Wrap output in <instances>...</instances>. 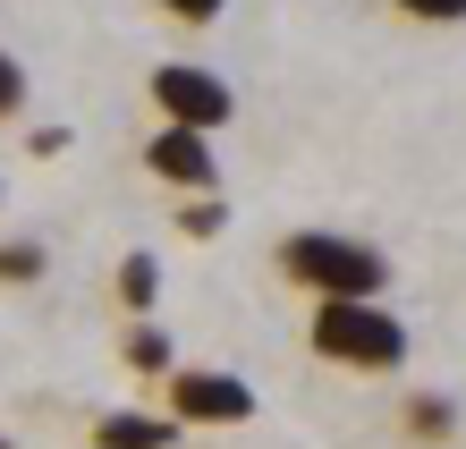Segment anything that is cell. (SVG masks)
<instances>
[{"label":"cell","instance_id":"3957f363","mask_svg":"<svg viewBox=\"0 0 466 449\" xmlns=\"http://www.w3.org/2000/svg\"><path fill=\"white\" fill-rule=\"evenodd\" d=\"M153 110H161L170 128L221 136V128L238 119V94H229V77L204 68V60H161V68H153Z\"/></svg>","mask_w":466,"mask_h":449},{"label":"cell","instance_id":"4fadbf2b","mask_svg":"<svg viewBox=\"0 0 466 449\" xmlns=\"http://www.w3.org/2000/svg\"><path fill=\"white\" fill-rule=\"evenodd\" d=\"M399 17H416V26H458L466 17V0H390Z\"/></svg>","mask_w":466,"mask_h":449},{"label":"cell","instance_id":"30bf717a","mask_svg":"<svg viewBox=\"0 0 466 449\" xmlns=\"http://www.w3.org/2000/svg\"><path fill=\"white\" fill-rule=\"evenodd\" d=\"M43 271H51V255H43L35 238H9V246H0V289H35Z\"/></svg>","mask_w":466,"mask_h":449},{"label":"cell","instance_id":"5bb4252c","mask_svg":"<svg viewBox=\"0 0 466 449\" xmlns=\"http://www.w3.org/2000/svg\"><path fill=\"white\" fill-rule=\"evenodd\" d=\"M153 9H161V17H178V26H212L229 0H153Z\"/></svg>","mask_w":466,"mask_h":449},{"label":"cell","instance_id":"52a82bcc","mask_svg":"<svg viewBox=\"0 0 466 449\" xmlns=\"http://www.w3.org/2000/svg\"><path fill=\"white\" fill-rule=\"evenodd\" d=\"M119 356L136 364V373H161V382H170V373H178V348H170V331H161L153 314H145V322H136V331H127V340H119Z\"/></svg>","mask_w":466,"mask_h":449},{"label":"cell","instance_id":"7a4b0ae2","mask_svg":"<svg viewBox=\"0 0 466 449\" xmlns=\"http://www.w3.org/2000/svg\"><path fill=\"white\" fill-rule=\"evenodd\" d=\"M280 271L297 280V289H314V297H381V289H390L381 246L339 238V230H297V238H280Z\"/></svg>","mask_w":466,"mask_h":449},{"label":"cell","instance_id":"8fae6325","mask_svg":"<svg viewBox=\"0 0 466 449\" xmlns=\"http://www.w3.org/2000/svg\"><path fill=\"white\" fill-rule=\"evenodd\" d=\"M178 230H187V238H221V230H229V204H212V195H196V204L178 212Z\"/></svg>","mask_w":466,"mask_h":449},{"label":"cell","instance_id":"9a60e30c","mask_svg":"<svg viewBox=\"0 0 466 449\" xmlns=\"http://www.w3.org/2000/svg\"><path fill=\"white\" fill-rule=\"evenodd\" d=\"M25 145H35V161H60V153H68V128H35Z\"/></svg>","mask_w":466,"mask_h":449},{"label":"cell","instance_id":"5b68a950","mask_svg":"<svg viewBox=\"0 0 466 449\" xmlns=\"http://www.w3.org/2000/svg\"><path fill=\"white\" fill-rule=\"evenodd\" d=\"M170 415L178 424H246L255 415V390L238 373H196V364H178L170 373Z\"/></svg>","mask_w":466,"mask_h":449},{"label":"cell","instance_id":"7c38bea8","mask_svg":"<svg viewBox=\"0 0 466 449\" xmlns=\"http://www.w3.org/2000/svg\"><path fill=\"white\" fill-rule=\"evenodd\" d=\"M25 94H35V86H25L17 51H0V119H17V110H25Z\"/></svg>","mask_w":466,"mask_h":449},{"label":"cell","instance_id":"8992f818","mask_svg":"<svg viewBox=\"0 0 466 449\" xmlns=\"http://www.w3.org/2000/svg\"><path fill=\"white\" fill-rule=\"evenodd\" d=\"M178 415H145V407H111L94 415V449H178Z\"/></svg>","mask_w":466,"mask_h":449},{"label":"cell","instance_id":"e0dca14e","mask_svg":"<svg viewBox=\"0 0 466 449\" xmlns=\"http://www.w3.org/2000/svg\"><path fill=\"white\" fill-rule=\"evenodd\" d=\"M0 195H9V187H0Z\"/></svg>","mask_w":466,"mask_h":449},{"label":"cell","instance_id":"ba28073f","mask_svg":"<svg viewBox=\"0 0 466 449\" xmlns=\"http://www.w3.org/2000/svg\"><path fill=\"white\" fill-rule=\"evenodd\" d=\"M119 305H127L136 322L161 305V263H153V255H127V263H119Z\"/></svg>","mask_w":466,"mask_h":449},{"label":"cell","instance_id":"6da1fadb","mask_svg":"<svg viewBox=\"0 0 466 449\" xmlns=\"http://www.w3.org/2000/svg\"><path fill=\"white\" fill-rule=\"evenodd\" d=\"M306 340L322 364H348V373H399L407 364V322L381 314V297H322Z\"/></svg>","mask_w":466,"mask_h":449},{"label":"cell","instance_id":"277c9868","mask_svg":"<svg viewBox=\"0 0 466 449\" xmlns=\"http://www.w3.org/2000/svg\"><path fill=\"white\" fill-rule=\"evenodd\" d=\"M145 170L161 187H178V195H212V187H221V145H212L204 128H170V119H161L145 136Z\"/></svg>","mask_w":466,"mask_h":449},{"label":"cell","instance_id":"2e32d148","mask_svg":"<svg viewBox=\"0 0 466 449\" xmlns=\"http://www.w3.org/2000/svg\"><path fill=\"white\" fill-rule=\"evenodd\" d=\"M0 449H9V433H0Z\"/></svg>","mask_w":466,"mask_h":449},{"label":"cell","instance_id":"9c48e42d","mask_svg":"<svg viewBox=\"0 0 466 449\" xmlns=\"http://www.w3.org/2000/svg\"><path fill=\"white\" fill-rule=\"evenodd\" d=\"M407 433H416V441H450L458 433V407L441 399V390H416V399H407Z\"/></svg>","mask_w":466,"mask_h":449}]
</instances>
